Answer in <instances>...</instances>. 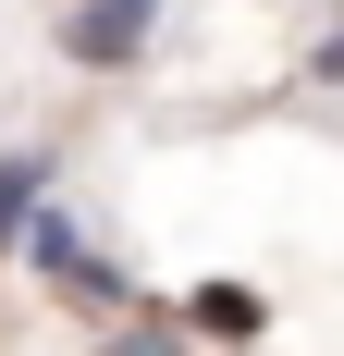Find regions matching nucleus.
Segmentation results:
<instances>
[{
    "label": "nucleus",
    "mask_w": 344,
    "mask_h": 356,
    "mask_svg": "<svg viewBox=\"0 0 344 356\" xmlns=\"http://www.w3.org/2000/svg\"><path fill=\"white\" fill-rule=\"evenodd\" d=\"M25 246H37V270H62V283H74V295H99V307L123 295V283H111V258L86 246V234H74L62 209H37V221H25Z\"/></svg>",
    "instance_id": "f03ea898"
},
{
    "label": "nucleus",
    "mask_w": 344,
    "mask_h": 356,
    "mask_svg": "<svg viewBox=\"0 0 344 356\" xmlns=\"http://www.w3.org/2000/svg\"><path fill=\"white\" fill-rule=\"evenodd\" d=\"M148 25H160V0H62V49L86 74H123L148 49Z\"/></svg>",
    "instance_id": "f257e3e1"
},
{
    "label": "nucleus",
    "mask_w": 344,
    "mask_h": 356,
    "mask_svg": "<svg viewBox=\"0 0 344 356\" xmlns=\"http://www.w3.org/2000/svg\"><path fill=\"white\" fill-rule=\"evenodd\" d=\"M185 320L221 332V344H258V320H271V307H258V283H197V295H185Z\"/></svg>",
    "instance_id": "7ed1b4c3"
},
{
    "label": "nucleus",
    "mask_w": 344,
    "mask_h": 356,
    "mask_svg": "<svg viewBox=\"0 0 344 356\" xmlns=\"http://www.w3.org/2000/svg\"><path fill=\"white\" fill-rule=\"evenodd\" d=\"M37 209H49V172H37V160H0V246H13Z\"/></svg>",
    "instance_id": "20e7f679"
}]
</instances>
